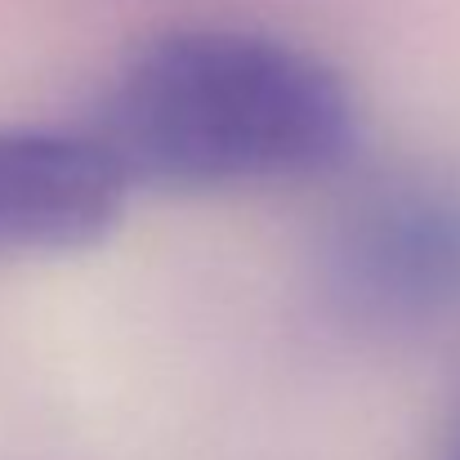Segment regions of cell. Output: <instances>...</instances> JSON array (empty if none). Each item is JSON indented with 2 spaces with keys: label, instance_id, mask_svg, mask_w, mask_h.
Segmentation results:
<instances>
[{
  "label": "cell",
  "instance_id": "obj_1",
  "mask_svg": "<svg viewBox=\"0 0 460 460\" xmlns=\"http://www.w3.org/2000/svg\"><path fill=\"white\" fill-rule=\"evenodd\" d=\"M85 135L130 188L215 192L340 170L362 117L349 81L300 40L174 27L117 67Z\"/></svg>",
  "mask_w": 460,
  "mask_h": 460
},
{
  "label": "cell",
  "instance_id": "obj_2",
  "mask_svg": "<svg viewBox=\"0 0 460 460\" xmlns=\"http://www.w3.org/2000/svg\"><path fill=\"white\" fill-rule=\"evenodd\" d=\"M317 300L362 335H407L460 308V183L398 170L358 188L317 246Z\"/></svg>",
  "mask_w": 460,
  "mask_h": 460
},
{
  "label": "cell",
  "instance_id": "obj_3",
  "mask_svg": "<svg viewBox=\"0 0 460 460\" xmlns=\"http://www.w3.org/2000/svg\"><path fill=\"white\" fill-rule=\"evenodd\" d=\"M126 174L90 135L0 126V255H63L103 242Z\"/></svg>",
  "mask_w": 460,
  "mask_h": 460
},
{
  "label": "cell",
  "instance_id": "obj_4",
  "mask_svg": "<svg viewBox=\"0 0 460 460\" xmlns=\"http://www.w3.org/2000/svg\"><path fill=\"white\" fill-rule=\"evenodd\" d=\"M447 460H460V429H456V443H452V452H447Z\"/></svg>",
  "mask_w": 460,
  "mask_h": 460
}]
</instances>
